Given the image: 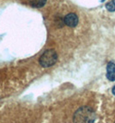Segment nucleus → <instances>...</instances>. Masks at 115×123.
<instances>
[{
  "instance_id": "f257e3e1",
  "label": "nucleus",
  "mask_w": 115,
  "mask_h": 123,
  "mask_svg": "<svg viewBox=\"0 0 115 123\" xmlns=\"http://www.w3.org/2000/svg\"><path fill=\"white\" fill-rule=\"evenodd\" d=\"M95 121V114L89 107H82L73 115V123H94Z\"/></svg>"
},
{
  "instance_id": "f03ea898",
  "label": "nucleus",
  "mask_w": 115,
  "mask_h": 123,
  "mask_svg": "<svg viewBox=\"0 0 115 123\" xmlns=\"http://www.w3.org/2000/svg\"><path fill=\"white\" fill-rule=\"evenodd\" d=\"M58 60V54L54 50H46L45 53L40 56L39 62L41 66L43 67H49L53 66Z\"/></svg>"
},
{
  "instance_id": "7ed1b4c3",
  "label": "nucleus",
  "mask_w": 115,
  "mask_h": 123,
  "mask_svg": "<svg viewBox=\"0 0 115 123\" xmlns=\"http://www.w3.org/2000/svg\"><path fill=\"white\" fill-rule=\"evenodd\" d=\"M64 22L67 26L74 28L78 23V17L75 13H69L64 17Z\"/></svg>"
},
{
  "instance_id": "20e7f679",
  "label": "nucleus",
  "mask_w": 115,
  "mask_h": 123,
  "mask_svg": "<svg viewBox=\"0 0 115 123\" xmlns=\"http://www.w3.org/2000/svg\"><path fill=\"white\" fill-rule=\"evenodd\" d=\"M107 78L110 81H115V61H110L107 64Z\"/></svg>"
},
{
  "instance_id": "39448f33",
  "label": "nucleus",
  "mask_w": 115,
  "mask_h": 123,
  "mask_svg": "<svg viewBox=\"0 0 115 123\" xmlns=\"http://www.w3.org/2000/svg\"><path fill=\"white\" fill-rule=\"evenodd\" d=\"M30 4L35 8H40L44 6L46 3V0H29Z\"/></svg>"
},
{
  "instance_id": "423d86ee",
  "label": "nucleus",
  "mask_w": 115,
  "mask_h": 123,
  "mask_svg": "<svg viewBox=\"0 0 115 123\" xmlns=\"http://www.w3.org/2000/svg\"><path fill=\"white\" fill-rule=\"evenodd\" d=\"M106 9L110 12L115 11V0H112L106 4Z\"/></svg>"
},
{
  "instance_id": "0eeeda50",
  "label": "nucleus",
  "mask_w": 115,
  "mask_h": 123,
  "mask_svg": "<svg viewBox=\"0 0 115 123\" xmlns=\"http://www.w3.org/2000/svg\"><path fill=\"white\" fill-rule=\"evenodd\" d=\"M112 93H113V96H115V86H113V89H112Z\"/></svg>"
},
{
  "instance_id": "6e6552de",
  "label": "nucleus",
  "mask_w": 115,
  "mask_h": 123,
  "mask_svg": "<svg viewBox=\"0 0 115 123\" xmlns=\"http://www.w3.org/2000/svg\"><path fill=\"white\" fill-rule=\"evenodd\" d=\"M101 2H104V1H105V0H101Z\"/></svg>"
}]
</instances>
